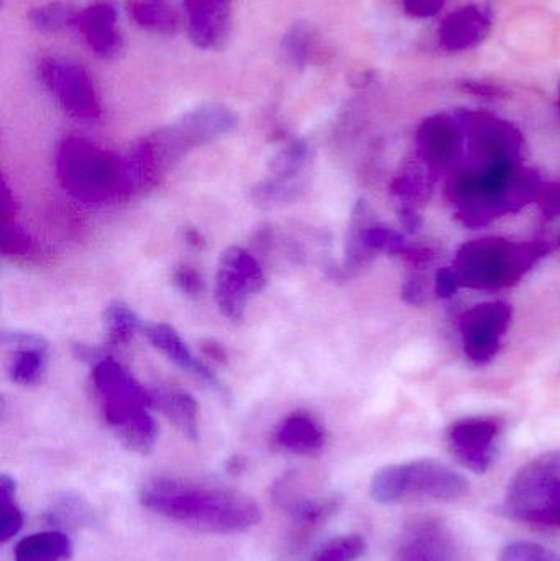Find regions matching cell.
<instances>
[{"instance_id":"6da1fadb","label":"cell","mask_w":560,"mask_h":561,"mask_svg":"<svg viewBox=\"0 0 560 561\" xmlns=\"http://www.w3.org/2000/svg\"><path fill=\"white\" fill-rule=\"evenodd\" d=\"M138 497L151 513L201 533L242 534L262 519L252 496L219 484L160 477L144 483Z\"/></svg>"},{"instance_id":"7a4b0ae2","label":"cell","mask_w":560,"mask_h":561,"mask_svg":"<svg viewBox=\"0 0 560 561\" xmlns=\"http://www.w3.org/2000/svg\"><path fill=\"white\" fill-rule=\"evenodd\" d=\"M236 127L237 115L229 107L207 104L141 138L127 157L137 191L157 186L160 178L181 158L194 148L230 134Z\"/></svg>"},{"instance_id":"3957f363","label":"cell","mask_w":560,"mask_h":561,"mask_svg":"<svg viewBox=\"0 0 560 561\" xmlns=\"http://www.w3.org/2000/svg\"><path fill=\"white\" fill-rule=\"evenodd\" d=\"M55 167L62 187L82 203H118L137 191L127 158L84 138H65L56 148Z\"/></svg>"},{"instance_id":"277c9868","label":"cell","mask_w":560,"mask_h":561,"mask_svg":"<svg viewBox=\"0 0 560 561\" xmlns=\"http://www.w3.org/2000/svg\"><path fill=\"white\" fill-rule=\"evenodd\" d=\"M469 493V481L449 465L416 460L390 465L372 478L370 494L380 504L454 503Z\"/></svg>"},{"instance_id":"5b68a950","label":"cell","mask_w":560,"mask_h":561,"mask_svg":"<svg viewBox=\"0 0 560 561\" xmlns=\"http://www.w3.org/2000/svg\"><path fill=\"white\" fill-rule=\"evenodd\" d=\"M503 516L526 526L560 529V457L538 458L508 484Z\"/></svg>"},{"instance_id":"8992f818","label":"cell","mask_w":560,"mask_h":561,"mask_svg":"<svg viewBox=\"0 0 560 561\" xmlns=\"http://www.w3.org/2000/svg\"><path fill=\"white\" fill-rule=\"evenodd\" d=\"M542 245H513L500 240H482L464 247L457 260L460 283L472 287L505 286L545 255Z\"/></svg>"},{"instance_id":"52a82bcc","label":"cell","mask_w":560,"mask_h":561,"mask_svg":"<svg viewBox=\"0 0 560 561\" xmlns=\"http://www.w3.org/2000/svg\"><path fill=\"white\" fill-rule=\"evenodd\" d=\"M263 286L265 273L252 253L242 247H230L220 255L214 297L227 319L240 322L245 317L249 297L260 293Z\"/></svg>"},{"instance_id":"ba28073f","label":"cell","mask_w":560,"mask_h":561,"mask_svg":"<svg viewBox=\"0 0 560 561\" xmlns=\"http://www.w3.org/2000/svg\"><path fill=\"white\" fill-rule=\"evenodd\" d=\"M38 76L42 84L56 99L62 111L79 121H95L102 108L91 76L82 66L62 58H45L39 61Z\"/></svg>"},{"instance_id":"9c48e42d","label":"cell","mask_w":560,"mask_h":561,"mask_svg":"<svg viewBox=\"0 0 560 561\" xmlns=\"http://www.w3.org/2000/svg\"><path fill=\"white\" fill-rule=\"evenodd\" d=\"M391 561H466V556L446 523L420 517L401 530Z\"/></svg>"},{"instance_id":"30bf717a","label":"cell","mask_w":560,"mask_h":561,"mask_svg":"<svg viewBox=\"0 0 560 561\" xmlns=\"http://www.w3.org/2000/svg\"><path fill=\"white\" fill-rule=\"evenodd\" d=\"M273 500L279 507L288 511L295 523L296 536H311L316 530L325 526L344 506L341 494H325V496H308L301 494L296 488L295 477H285L275 483Z\"/></svg>"},{"instance_id":"8fae6325","label":"cell","mask_w":560,"mask_h":561,"mask_svg":"<svg viewBox=\"0 0 560 561\" xmlns=\"http://www.w3.org/2000/svg\"><path fill=\"white\" fill-rule=\"evenodd\" d=\"M499 425L489 419H466L449 428L447 442L456 460L473 473H485L495 460Z\"/></svg>"},{"instance_id":"7c38bea8","label":"cell","mask_w":560,"mask_h":561,"mask_svg":"<svg viewBox=\"0 0 560 561\" xmlns=\"http://www.w3.org/2000/svg\"><path fill=\"white\" fill-rule=\"evenodd\" d=\"M510 307L503 302L482 304L462 320L466 352L473 362H489L499 350V339L510 322Z\"/></svg>"},{"instance_id":"4fadbf2b","label":"cell","mask_w":560,"mask_h":561,"mask_svg":"<svg viewBox=\"0 0 560 561\" xmlns=\"http://www.w3.org/2000/svg\"><path fill=\"white\" fill-rule=\"evenodd\" d=\"M108 431L127 450L147 455L158 440V425L150 409L141 405L99 404Z\"/></svg>"},{"instance_id":"5bb4252c","label":"cell","mask_w":560,"mask_h":561,"mask_svg":"<svg viewBox=\"0 0 560 561\" xmlns=\"http://www.w3.org/2000/svg\"><path fill=\"white\" fill-rule=\"evenodd\" d=\"M92 386L99 404H130L153 409V394L114 358H101L92 365Z\"/></svg>"},{"instance_id":"9a60e30c","label":"cell","mask_w":560,"mask_h":561,"mask_svg":"<svg viewBox=\"0 0 560 561\" xmlns=\"http://www.w3.org/2000/svg\"><path fill=\"white\" fill-rule=\"evenodd\" d=\"M187 33L201 49H219L226 43L232 19V0H184Z\"/></svg>"},{"instance_id":"2e32d148","label":"cell","mask_w":560,"mask_h":561,"mask_svg":"<svg viewBox=\"0 0 560 561\" xmlns=\"http://www.w3.org/2000/svg\"><path fill=\"white\" fill-rule=\"evenodd\" d=\"M118 12L112 0H99L79 10V32L89 48L102 59H115L124 49V38L117 28Z\"/></svg>"},{"instance_id":"e0dca14e","label":"cell","mask_w":560,"mask_h":561,"mask_svg":"<svg viewBox=\"0 0 560 561\" xmlns=\"http://www.w3.org/2000/svg\"><path fill=\"white\" fill-rule=\"evenodd\" d=\"M140 332L144 333L145 339L160 350L164 356L174 365L180 366L181 369L193 373L197 378L203 379L207 385L216 388L217 391H224L222 382L219 381L213 369L197 358L193 352H191L187 343L181 339L180 333L176 329L168 325V323H141Z\"/></svg>"},{"instance_id":"ac0fdd59","label":"cell","mask_w":560,"mask_h":561,"mask_svg":"<svg viewBox=\"0 0 560 561\" xmlns=\"http://www.w3.org/2000/svg\"><path fill=\"white\" fill-rule=\"evenodd\" d=\"M324 427L308 412H293L275 431L276 447L301 457H316L324 450Z\"/></svg>"},{"instance_id":"d6986e66","label":"cell","mask_w":560,"mask_h":561,"mask_svg":"<svg viewBox=\"0 0 560 561\" xmlns=\"http://www.w3.org/2000/svg\"><path fill=\"white\" fill-rule=\"evenodd\" d=\"M462 130L454 118L436 115L424 122L420 131V148L424 160L436 168L450 167L457 160Z\"/></svg>"},{"instance_id":"ffe728a7","label":"cell","mask_w":560,"mask_h":561,"mask_svg":"<svg viewBox=\"0 0 560 561\" xmlns=\"http://www.w3.org/2000/svg\"><path fill=\"white\" fill-rule=\"evenodd\" d=\"M490 22L485 13L477 7H464L447 16L439 30V39L444 48L450 51H464L482 42L489 32Z\"/></svg>"},{"instance_id":"44dd1931","label":"cell","mask_w":560,"mask_h":561,"mask_svg":"<svg viewBox=\"0 0 560 561\" xmlns=\"http://www.w3.org/2000/svg\"><path fill=\"white\" fill-rule=\"evenodd\" d=\"M153 394V409L161 411V414L173 422L174 427L190 438L197 440L199 438V408L193 396L183 391H173V389H158L151 391Z\"/></svg>"},{"instance_id":"7402d4cb","label":"cell","mask_w":560,"mask_h":561,"mask_svg":"<svg viewBox=\"0 0 560 561\" xmlns=\"http://www.w3.org/2000/svg\"><path fill=\"white\" fill-rule=\"evenodd\" d=\"M71 556L72 542L59 530L26 536L13 549L15 561H68Z\"/></svg>"},{"instance_id":"603a6c76","label":"cell","mask_w":560,"mask_h":561,"mask_svg":"<svg viewBox=\"0 0 560 561\" xmlns=\"http://www.w3.org/2000/svg\"><path fill=\"white\" fill-rule=\"evenodd\" d=\"M128 12L141 28L161 35H174L180 30V15L170 0H130Z\"/></svg>"},{"instance_id":"cb8c5ba5","label":"cell","mask_w":560,"mask_h":561,"mask_svg":"<svg viewBox=\"0 0 560 561\" xmlns=\"http://www.w3.org/2000/svg\"><path fill=\"white\" fill-rule=\"evenodd\" d=\"M10 379L20 386H35L42 381L48 366L49 346H30V348L10 350Z\"/></svg>"},{"instance_id":"d4e9b609","label":"cell","mask_w":560,"mask_h":561,"mask_svg":"<svg viewBox=\"0 0 560 561\" xmlns=\"http://www.w3.org/2000/svg\"><path fill=\"white\" fill-rule=\"evenodd\" d=\"M282 46L286 58L298 68L315 65L324 55V46H322V42L316 35L315 30L309 28L308 25H302V23L293 26L286 33Z\"/></svg>"},{"instance_id":"484cf974","label":"cell","mask_w":560,"mask_h":561,"mask_svg":"<svg viewBox=\"0 0 560 561\" xmlns=\"http://www.w3.org/2000/svg\"><path fill=\"white\" fill-rule=\"evenodd\" d=\"M104 327L108 343L114 346L127 345L141 329L140 320L130 306L122 300H112L104 309Z\"/></svg>"},{"instance_id":"4316f807","label":"cell","mask_w":560,"mask_h":561,"mask_svg":"<svg viewBox=\"0 0 560 561\" xmlns=\"http://www.w3.org/2000/svg\"><path fill=\"white\" fill-rule=\"evenodd\" d=\"M2 253L19 263H42L43 249L23 227L15 222L3 224Z\"/></svg>"},{"instance_id":"83f0119b","label":"cell","mask_w":560,"mask_h":561,"mask_svg":"<svg viewBox=\"0 0 560 561\" xmlns=\"http://www.w3.org/2000/svg\"><path fill=\"white\" fill-rule=\"evenodd\" d=\"M23 527V513L16 503V483L10 474L0 477V542L7 543L19 536Z\"/></svg>"},{"instance_id":"f1b7e54d","label":"cell","mask_w":560,"mask_h":561,"mask_svg":"<svg viewBox=\"0 0 560 561\" xmlns=\"http://www.w3.org/2000/svg\"><path fill=\"white\" fill-rule=\"evenodd\" d=\"M309 158V148L306 141H286L285 147L276 151L273 160L270 161V171L276 180H298L299 173L305 168Z\"/></svg>"},{"instance_id":"f546056e","label":"cell","mask_w":560,"mask_h":561,"mask_svg":"<svg viewBox=\"0 0 560 561\" xmlns=\"http://www.w3.org/2000/svg\"><path fill=\"white\" fill-rule=\"evenodd\" d=\"M367 553V542L358 534L334 537L311 553L308 561H358Z\"/></svg>"},{"instance_id":"4dcf8cb0","label":"cell","mask_w":560,"mask_h":561,"mask_svg":"<svg viewBox=\"0 0 560 561\" xmlns=\"http://www.w3.org/2000/svg\"><path fill=\"white\" fill-rule=\"evenodd\" d=\"M79 10L69 3L55 2L38 7L30 13V22L38 32L56 33L78 23Z\"/></svg>"},{"instance_id":"1f68e13d","label":"cell","mask_w":560,"mask_h":561,"mask_svg":"<svg viewBox=\"0 0 560 561\" xmlns=\"http://www.w3.org/2000/svg\"><path fill=\"white\" fill-rule=\"evenodd\" d=\"M49 523L56 526L78 527L89 520V507L76 496H61L46 513Z\"/></svg>"},{"instance_id":"d6a6232c","label":"cell","mask_w":560,"mask_h":561,"mask_svg":"<svg viewBox=\"0 0 560 561\" xmlns=\"http://www.w3.org/2000/svg\"><path fill=\"white\" fill-rule=\"evenodd\" d=\"M500 561H560V556L539 543L512 542L503 547Z\"/></svg>"},{"instance_id":"836d02e7","label":"cell","mask_w":560,"mask_h":561,"mask_svg":"<svg viewBox=\"0 0 560 561\" xmlns=\"http://www.w3.org/2000/svg\"><path fill=\"white\" fill-rule=\"evenodd\" d=\"M174 286L186 294L190 297H199L204 293L206 286H204L203 276L193 268V266L181 265L173 270L171 275Z\"/></svg>"},{"instance_id":"e575fe53","label":"cell","mask_w":560,"mask_h":561,"mask_svg":"<svg viewBox=\"0 0 560 561\" xmlns=\"http://www.w3.org/2000/svg\"><path fill=\"white\" fill-rule=\"evenodd\" d=\"M404 9L414 16L436 15L443 9L444 0H403Z\"/></svg>"},{"instance_id":"d590c367","label":"cell","mask_w":560,"mask_h":561,"mask_svg":"<svg viewBox=\"0 0 560 561\" xmlns=\"http://www.w3.org/2000/svg\"><path fill=\"white\" fill-rule=\"evenodd\" d=\"M459 284V276L456 272L449 268L441 270L439 275H437V294L441 297H450L456 293Z\"/></svg>"},{"instance_id":"8d00e7d4","label":"cell","mask_w":560,"mask_h":561,"mask_svg":"<svg viewBox=\"0 0 560 561\" xmlns=\"http://www.w3.org/2000/svg\"><path fill=\"white\" fill-rule=\"evenodd\" d=\"M201 350H203L209 358L216 359V362H227L226 348H224L220 343H217L216 340H203V342H201Z\"/></svg>"},{"instance_id":"74e56055","label":"cell","mask_w":560,"mask_h":561,"mask_svg":"<svg viewBox=\"0 0 560 561\" xmlns=\"http://www.w3.org/2000/svg\"><path fill=\"white\" fill-rule=\"evenodd\" d=\"M424 296V287L420 280H411L407 287H404V297H407L410 302H421Z\"/></svg>"},{"instance_id":"f35d334b","label":"cell","mask_w":560,"mask_h":561,"mask_svg":"<svg viewBox=\"0 0 560 561\" xmlns=\"http://www.w3.org/2000/svg\"><path fill=\"white\" fill-rule=\"evenodd\" d=\"M184 240H186L187 245L194 247V249H203L206 245L203 233L197 229L184 230Z\"/></svg>"},{"instance_id":"ab89813d","label":"cell","mask_w":560,"mask_h":561,"mask_svg":"<svg viewBox=\"0 0 560 561\" xmlns=\"http://www.w3.org/2000/svg\"><path fill=\"white\" fill-rule=\"evenodd\" d=\"M546 209L549 213L560 214V186L549 193L548 199H546Z\"/></svg>"}]
</instances>
